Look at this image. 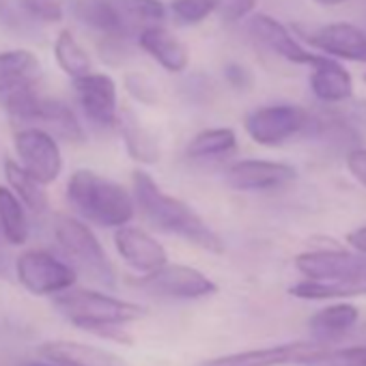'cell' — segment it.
Segmentation results:
<instances>
[{"instance_id": "1", "label": "cell", "mask_w": 366, "mask_h": 366, "mask_svg": "<svg viewBox=\"0 0 366 366\" xmlns=\"http://www.w3.org/2000/svg\"><path fill=\"white\" fill-rule=\"evenodd\" d=\"M134 203L142 218L157 231L186 239L207 252L222 254L224 242L220 235L183 201L166 194L153 177L144 170H136L134 177Z\"/></svg>"}, {"instance_id": "2", "label": "cell", "mask_w": 366, "mask_h": 366, "mask_svg": "<svg viewBox=\"0 0 366 366\" xmlns=\"http://www.w3.org/2000/svg\"><path fill=\"white\" fill-rule=\"evenodd\" d=\"M67 201L82 218L106 229H119L136 214L134 197L121 183L86 168H80L69 177Z\"/></svg>"}, {"instance_id": "3", "label": "cell", "mask_w": 366, "mask_h": 366, "mask_svg": "<svg viewBox=\"0 0 366 366\" xmlns=\"http://www.w3.org/2000/svg\"><path fill=\"white\" fill-rule=\"evenodd\" d=\"M52 304L69 323L89 332L119 336V340H127V336L119 334L117 327L127 325L147 312L138 304L123 302L91 289H65L54 295Z\"/></svg>"}, {"instance_id": "4", "label": "cell", "mask_w": 366, "mask_h": 366, "mask_svg": "<svg viewBox=\"0 0 366 366\" xmlns=\"http://www.w3.org/2000/svg\"><path fill=\"white\" fill-rule=\"evenodd\" d=\"M54 237L63 254L71 261L76 274H84L91 282L99 287H114L117 276L114 267L102 248L95 233L78 218L71 216H56L54 220Z\"/></svg>"}, {"instance_id": "5", "label": "cell", "mask_w": 366, "mask_h": 366, "mask_svg": "<svg viewBox=\"0 0 366 366\" xmlns=\"http://www.w3.org/2000/svg\"><path fill=\"white\" fill-rule=\"evenodd\" d=\"M129 282L149 295L168 297V300H201L218 291V285L212 278H207L203 272L177 263L174 265L164 263L162 267Z\"/></svg>"}, {"instance_id": "6", "label": "cell", "mask_w": 366, "mask_h": 366, "mask_svg": "<svg viewBox=\"0 0 366 366\" xmlns=\"http://www.w3.org/2000/svg\"><path fill=\"white\" fill-rule=\"evenodd\" d=\"M310 114L293 104H274L252 110L246 117L248 136L261 147H280L306 132Z\"/></svg>"}, {"instance_id": "7", "label": "cell", "mask_w": 366, "mask_h": 366, "mask_svg": "<svg viewBox=\"0 0 366 366\" xmlns=\"http://www.w3.org/2000/svg\"><path fill=\"white\" fill-rule=\"evenodd\" d=\"M16 274L22 287L35 295H56L71 289L76 282V269L46 250H29L18 257Z\"/></svg>"}, {"instance_id": "8", "label": "cell", "mask_w": 366, "mask_h": 366, "mask_svg": "<svg viewBox=\"0 0 366 366\" xmlns=\"http://www.w3.org/2000/svg\"><path fill=\"white\" fill-rule=\"evenodd\" d=\"M16 153L20 157V166L44 186L56 181L63 170L61 147L56 138L41 127H22L16 134Z\"/></svg>"}, {"instance_id": "9", "label": "cell", "mask_w": 366, "mask_h": 366, "mask_svg": "<svg viewBox=\"0 0 366 366\" xmlns=\"http://www.w3.org/2000/svg\"><path fill=\"white\" fill-rule=\"evenodd\" d=\"M295 267L310 280H366V254L345 250H312L295 257Z\"/></svg>"}, {"instance_id": "10", "label": "cell", "mask_w": 366, "mask_h": 366, "mask_svg": "<svg viewBox=\"0 0 366 366\" xmlns=\"http://www.w3.org/2000/svg\"><path fill=\"white\" fill-rule=\"evenodd\" d=\"M297 33L317 50L332 59H345L353 63H366V33L349 22H336L325 26H295Z\"/></svg>"}, {"instance_id": "11", "label": "cell", "mask_w": 366, "mask_h": 366, "mask_svg": "<svg viewBox=\"0 0 366 366\" xmlns=\"http://www.w3.org/2000/svg\"><path fill=\"white\" fill-rule=\"evenodd\" d=\"M297 170L285 162L269 159H242L227 168V183L239 192L276 190L295 181Z\"/></svg>"}, {"instance_id": "12", "label": "cell", "mask_w": 366, "mask_h": 366, "mask_svg": "<svg viewBox=\"0 0 366 366\" xmlns=\"http://www.w3.org/2000/svg\"><path fill=\"white\" fill-rule=\"evenodd\" d=\"M325 345L319 340H297L276 347H263V349H250L239 353L220 355L214 360H207L199 366H285V364H302L310 355L323 351Z\"/></svg>"}, {"instance_id": "13", "label": "cell", "mask_w": 366, "mask_h": 366, "mask_svg": "<svg viewBox=\"0 0 366 366\" xmlns=\"http://www.w3.org/2000/svg\"><path fill=\"white\" fill-rule=\"evenodd\" d=\"M74 89L78 104L91 123L99 127H110L117 123V84L110 76L89 71L86 76L74 78Z\"/></svg>"}, {"instance_id": "14", "label": "cell", "mask_w": 366, "mask_h": 366, "mask_svg": "<svg viewBox=\"0 0 366 366\" xmlns=\"http://www.w3.org/2000/svg\"><path fill=\"white\" fill-rule=\"evenodd\" d=\"M248 31L250 35L263 44L267 50H272L274 54H278L280 59L295 63V65H310L315 61L317 54L308 52L291 33L285 24H280L276 18L267 16V14H257L250 18L248 22Z\"/></svg>"}, {"instance_id": "15", "label": "cell", "mask_w": 366, "mask_h": 366, "mask_svg": "<svg viewBox=\"0 0 366 366\" xmlns=\"http://www.w3.org/2000/svg\"><path fill=\"white\" fill-rule=\"evenodd\" d=\"M114 246L123 261L142 274H149L168 263L164 246L138 227H119L114 233Z\"/></svg>"}, {"instance_id": "16", "label": "cell", "mask_w": 366, "mask_h": 366, "mask_svg": "<svg viewBox=\"0 0 366 366\" xmlns=\"http://www.w3.org/2000/svg\"><path fill=\"white\" fill-rule=\"evenodd\" d=\"M26 127H41V129L50 132L54 138H63L67 142L84 140V129L78 123L74 110L65 102L50 99L44 95H37V102L33 104Z\"/></svg>"}, {"instance_id": "17", "label": "cell", "mask_w": 366, "mask_h": 366, "mask_svg": "<svg viewBox=\"0 0 366 366\" xmlns=\"http://www.w3.org/2000/svg\"><path fill=\"white\" fill-rule=\"evenodd\" d=\"M310 67V89L323 104H342L353 95V80L349 71L332 56L317 54Z\"/></svg>"}, {"instance_id": "18", "label": "cell", "mask_w": 366, "mask_h": 366, "mask_svg": "<svg viewBox=\"0 0 366 366\" xmlns=\"http://www.w3.org/2000/svg\"><path fill=\"white\" fill-rule=\"evenodd\" d=\"M71 14L78 22L102 33L106 39H129L134 35L112 0H76Z\"/></svg>"}, {"instance_id": "19", "label": "cell", "mask_w": 366, "mask_h": 366, "mask_svg": "<svg viewBox=\"0 0 366 366\" xmlns=\"http://www.w3.org/2000/svg\"><path fill=\"white\" fill-rule=\"evenodd\" d=\"M138 44L153 61H157L170 74L186 71L190 65L188 48L183 46L174 35H170L166 29H162L157 24L142 29L138 33Z\"/></svg>"}, {"instance_id": "20", "label": "cell", "mask_w": 366, "mask_h": 366, "mask_svg": "<svg viewBox=\"0 0 366 366\" xmlns=\"http://www.w3.org/2000/svg\"><path fill=\"white\" fill-rule=\"evenodd\" d=\"M39 353L46 360L65 364V366H129L125 360L117 357L114 353L84 342L74 340H52L39 347Z\"/></svg>"}, {"instance_id": "21", "label": "cell", "mask_w": 366, "mask_h": 366, "mask_svg": "<svg viewBox=\"0 0 366 366\" xmlns=\"http://www.w3.org/2000/svg\"><path fill=\"white\" fill-rule=\"evenodd\" d=\"M41 76L37 56L29 50L0 52V97H7L20 89L35 86Z\"/></svg>"}, {"instance_id": "22", "label": "cell", "mask_w": 366, "mask_h": 366, "mask_svg": "<svg viewBox=\"0 0 366 366\" xmlns=\"http://www.w3.org/2000/svg\"><path fill=\"white\" fill-rule=\"evenodd\" d=\"M117 121H119L121 136H123V142H125L132 159H136L140 164H157L159 162V144H157L155 136L138 121V117L132 110H123L121 114H117Z\"/></svg>"}, {"instance_id": "23", "label": "cell", "mask_w": 366, "mask_h": 366, "mask_svg": "<svg viewBox=\"0 0 366 366\" xmlns=\"http://www.w3.org/2000/svg\"><path fill=\"white\" fill-rule=\"evenodd\" d=\"M357 319H360V312L355 306L334 304L315 312L308 321V327L315 340L323 342V340H334V338L345 336L351 327H355Z\"/></svg>"}, {"instance_id": "24", "label": "cell", "mask_w": 366, "mask_h": 366, "mask_svg": "<svg viewBox=\"0 0 366 366\" xmlns=\"http://www.w3.org/2000/svg\"><path fill=\"white\" fill-rule=\"evenodd\" d=\"M5 177L9 183V190L35 214H44L48 209V197L44 192V183H39L20 162L7 159L5 162Z\"/></svg>"}, {"instance_id": "25", "label": "cell", "mask_w": 366, "mask_h": 366, "mask_svg": "<svg viewBox=\"0 0 366 366\" xmlns=\"http://www.w3.org/2000/svg\"><path fill=\"white\" fill-rule=\"evenodd\" d=\"M0 229L9 244L22 246L29 239V218L22 201L9 190L0 186Z\"/></svg>"}, {"instance_id": "26", "label": "cell", "mask_w": 366, "mask_h": 366, "mask_svg": "<svg viewBox=\"0 0 366 366\" xmlns=\"http://www.w3.org/2000/svg\"><path fill=\"white\" fill-rule=\"evenodd\" d=\"M291 295L300 300H345L366 293L364 282H342V280H302L289 289Z\"/></svg>"}, {"instance_id": "27", "label": "cell", "mask_w": 366, "mask_h": 366, "mask_svg": "<svg viewBox=\"0 0 366 366\" xmlns=\"http://www.w3.org/2000/svg\"><path fill=\"white\" fill-rule=\"evenodd\" d=\"M237 147V136L231 127H212L199 132L190 142H188V157L192 159H209V157H220L229 155Z\"/></svg>"}, {"instance_id": "28", "label": "cell", "mask_w": 366, "mask_h": 366, "mask_svg": "<svg viewBox=\"0 0 366 366\" xmlns=\"http://www.w3.org/2000/svg\"><path fill=\"white\" fill-rule=\"evenodd\" d=\"M54 56L59 67L74 80L80 76H86L91 71V59L86 50L78 44V39L71 35V31H61L54 41Z\"/></svg>"}, {"instance_id": "29", "label": "cell", "mask_w": 366, "mask_h": 366, "mask_svg": "<svg viewBox=\"0 0 366 366\" xmlns=\"http://www.w3.org/2000/svg\"><path fill=\"white\" fill-rule=\"evenodd\" d=\"M123 20L136 33L140 26H153L166 18V7L162 0H112Z\"/></svg>"}, {"instance_id": "30", "label": "cell", "mask_w": 366, "mask_h": 366, "mask_svg": "<svg viewBox=\"0 0 366 366\" xmlns=\"http://www.w3.org/2000/svg\"><path fill=\"white\" fill-rule=\"evenodd\" d=\"M300 366H366V347H347L338 351H319Z\"/></svg>"}, {"instance_id": "31", "label": "cell", "mask_w": 366, "mask_h": 366, "mask_svg": "<svg viewBox=\"0 0 366 366\" xmlns=\"http://www.w3.org/2000/svg\"><path fill=\"white\" fill-rule=\"evenodd\" d=\"M170 11L179 24L197 26L216 11V3L214 0H172Z\"/></svg>"}, {"instance_id": "32", "label": "cell", "mask_w": 366, "mask_h": 366, "mask_svg": "<svg viewBox=\"0 0 366 366\" xmlns=\"http://www.w3.org/2000/svg\"><path fill=\"white\" fill-rule=\"evenodd\" d=\"M214 3H216V14L224 22H239L248 18L257 7V0H214Z\"/></svg>"}, {"instance_id": "33", "label": "cell", "mask_w": 366, "mask_h": 366, "mask_svg": "<svg viewBox=\"0 0 366 366\" xmlns=\"http://www.w3.org/2000/svg\"><path fill=\"white\" fill-rule=\"evenodd\" d=\"M22 9L41 22H59L63 18V9L54 0H20Z\"/></svg>"}, {"instance_id": "34", "label": "cell", "mask_w": 366, "mask_h": 366, "mask_svg": "<svg viewBox=\"0 0 366 366\" xmlns=\"http://www.w3.org/2000/svg\"><path fill=\"white\" fill-rule=\"evenodd\" d=\"M125 86H127V91H129L138 102H142V104H153V102H155V89H153V84H151L144 76H140V74L127 76V78H125Z\"/></svg>"}, {"instance_id": "35", "label": "cell", "mask_w": 366, "mask_h": 366, "mask_svg": "<svg viewBox=\"0 0 366 366\" xmlns=\"http://www.w3.org/2000/svg\"><path fill=\"white\" fill-rule=\"evenodd\" d=\"M347 168L353 174L355 181H360L366 188V149L364 147H353L347 153Z\"/></svg>"}, {"instance_id": "36", "label": "cell", "mask_w": 366, "mask_h": 366, "mask_svg": "<svg viewBox=\"0 0 366 366\" xmlns=\"http://www.w3.org/2000/svg\"><path fill=\"white\" fill-rule=\"evenodd\" d=\"M224 76H227V80H229V84L231 86H235V89H239V91H246L250 84H252V76H250V71L246 69V67H242V65H229L227 69H224Z\"/></svg>"}, {"instance_id": "37", "label": "cell", "mask_w": 366, "mask_h": 366, "mask_svg": "<svg viewBox=\"0 0 366 366\" xmlns=\"http://www.w3.org/2000/svg\"><path fill=\"white\" fill-rule=\"evenodd\" d=\"M347 244L360 252V254H366V224L360 227V229H353L351 233H347Z\"/></svg>"}, {"instance_id": "38", "label": "cell", "mask_w": 366, "mask_h": 366, "mask_svg": "<svg viewBox=\"0 0 366 366\" xmlns=\"http://www.w3.org/2000/svg\"><path fill=\"white\" fill-rule=\"evenodd\" d=\"M349 112H351V117H353L355 121H360V123H364V125H366V99H357V102H353V104H351V108H349Z\"/></svg>"}, {"instance_id": "39", "label": "cell", "mask_w": 366, "mask_h": 366, "mask_svg": "<svg viewBox=\"0 0 366 366\" xmlns=\"http://www.w3.org/2000/svg\"><path fill=\"white\" fill-rule=\"evenodd\" d=\"M317 5H323V7H336V5H342L347 0H312Z\"/></svg>"}, {"instance_id": "40", "label": "cell", "mask_w": 366, "mask_h": 366, "mask_svg": "<svg viewBox=\"0 0 366 366\" xmlns=\"http://www.w3.org/2000/svg\"><path fill=\"white\" fill-rule=\"evenodd\" d=\"M24 366H65V364H59V362L48 360V362H26Z\"/></svg>"}, {"instance_id": "41", "label": "cell", "mask_w": 366, "mask_h": 366, "mask_svg": "<svg viewBox=\"0 0 366 366\" xmlns=\"http://www.w3.org/2000/svg\"><path fill=\"white\" fill-rule=\"evenodd\" d=\"M364 82H366V74H364Z\"/></svg>"}]
</instances>
